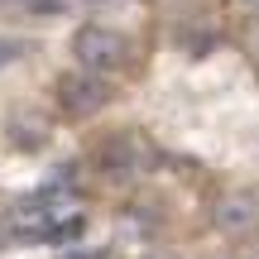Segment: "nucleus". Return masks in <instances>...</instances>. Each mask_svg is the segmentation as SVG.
I'll list each match as a JSON object with an SVG mask.
<instances>
[{"label":"nucleus","instance_id":"nucleus-10","mask_svg":"<svg viewBox=\"0 0 259 259\" xmlns=\"http://www.w3.org/2000/svg\"><path fill=\"white\" fill-rule=\"evenodd\" d=\"M235 259H259V250H250V254H235Z\"/></svg>","mask_w":259,"mask_h":259},{"label":"nucleus","instance_id":"nucleus-7","mask_svg":"<svg viewBox=\"0 0 259 259\" xmlns=\"http://www.w3.org/2000/svg\"><path fill=\"white\" fill-rule=\"evenodd\" d=\"M240 48H245V58L259 67V15L245 19V29H240Z\"/></svg>","mask_w":259,"mask_h":259},{"label":"nucleus","instance_id":"nucleus-1","mask_svg":"<svg viewBox=\"0 0 259 259\" xmlns=\"http://www.w3.org/2000/svg\"><path fill=\"white\" fill-rule=\"evenodd\" d=\"M82 226V202L63 187H38L34 197L10 206V235L19 240H67Z\"/></svg>","mask_w":259,"mask_h":259},{"label":"nucleus","instance_id":"nucleus-11","mask_svg":"<svg viewBox=\"0 0 259 259\" xmlns=\"http://www.w3.org/2000/svg\"><path fill=\"white\" fill-rule=\"evenodd\" d=\"M245 5H259V0H245Z\"/></svg>","mask_w":259,"mask_h":259},{"label":"nucleus","instance_id":"nucleus-8","mask_svg":"<svg viewBox=\"0 0 259 259\" xmlns=\"http://www.w3.org/2000/svg\"><path fill=\"white\" fill-rule=\"evenodd\" d=\"M24 53H29V44H24V38H0V72H5V67H15Z\"/></svg>","mask_w":259,"mask_h":259},{"label":"nucleus","instance_id":"nucleus-3","mask_svg":"<svg viewBox=\"0 0 259 259\" xmlns=\"http://www.w3.org/2000/svg\"><path fill=\"white\" fill-rule=\"evenodd\" d=\"M96 163H101V173L106 178H144V173H154L158 168V144L144 135V130H135V125H125V130H111L106 139H96Z\"/></svg>","mask_w":259,"mask_h":259},{"label":"nucleus","instance_id":"nucleus-5","mask_svg":"<svg viewBox=\"0 0 259 259\" xmlns=\"http://www.w3.org/2000/svg\"><path fill=\"white\" fill-rule=\"evenodd\" d=\"M211 226L226 240H254L259 235V187H226L211 202Z\"/></svg>","mask_w":259,"mask_h":259},{"label":"nucleus","instance_id":"nucleus-6","mask_svg":"<svg viewBox=\"0 0 259 259\" xmlns=\"http://www.w3.org/2000/svg\"><path fill=\"white\" fill-rule=\"evenodd\" d=\"M5 139L15 149H24V154H38V149L53 139V120H48L38 106H19V111H10V120H5Z\"/></svg>","mask_w":259,"mask_h":259},{"label":"nucleus","instance_id":"nucleus-9","mask_svg":"<svg viewBox=\"0 0 259 259\" xmlns=\"http://www.w3.org/2000/svg\"><path fill=\"white\" fill-rule=\"evenodd\" d=\"M139 259H178V254H168V250H149V254H139Z\"/></svg>","mask_w":259,"mask_h":259},{"label":"nucleus","instance_id":"nucleus-2","mask_svg":"<svg viewBox=\"0 0 259 259\" xmlns=\"http://www.w3.org/2000/svg\"><path fill=\"white\" fill-rule=\"evenodd\" d=\"M72 58H77V67H87V72L111 77V72H125V67L135 63V44H130L125 29L106 24V19H87V24L72 34Z\"/></svg>","mask_w":259,"mask_h":259},{"label":"nucleus","instance_id":"nucleus-4","mask_svg":"<svg viewBox=\"0 0 259 259\" xmlns=\"http://www.w3.org/2000/svg\"><path fill=\"white\" fill-rule=\"evenodd\" d=\"M53 96H58V111H63L67 120H92V115H101L106 106H111L115 92H111V77L72 67V72H63L53 82Z\"/></svg>","mask_w":259,"mask_h":259}]
</instances>
